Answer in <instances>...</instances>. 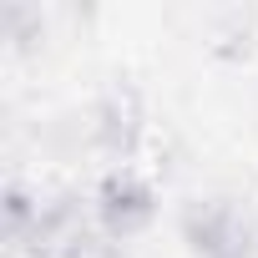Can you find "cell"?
<instances>
[{"label":"cell","instance_id":"cell-1","mask_svg":"<svg viewBox=\"0 0 258 258\" xmlns=\"http://www.w3.org/2000/svg\"><path fill=\"white\" fill-rule=\"evenodd\" d=\"M177 233L192 258H258V218L238 198H187L177 208Z\"/></svg>","mask_w":258,"mask_h":258},{"label":"cell","instance_id":"cell-3","mask_svg":"<svg viewBox=\"0 0 258 258\" xmlns=\"http://www.w3.org/2000/svg\"><path fill=\"white\" fill-rule=\"evenodd\" d=\"M137 137H142V106H137V96L126 86L106 91L96 101V111H91V142L101 152H111V157H126L137 147Z\"/></svg>","mask_w":258,"mask_h":258},{"label":"cell","instance_id":"cell-4","mask_svg":"<svg viewBox=\"0 0 258 258\" xmlns=\"http://www.w3.org/2000/svg\"><path fill=\"white\" fill-rule=\"evenodd\" d=\"M0 213H6V243L11 248H26V238L36 233V218H41V198L31 187H21V182H6Z\"/></svg>","mask_w":258,"mask_h":258},{"label":"cell","instance_id":"cell-2","mask_svg":"<svg viewBox=\"0 0 258 258\" xmlns=\"http://www.w3.org/2000/svg\"><path fill=\"white\" fill-rule=\"evenodd\" d=\"M91 213H96V228L111 238V243H126L152 228L157 218V192L142 172L132 167H111L101 182H96V198H91Z\"/></svg>","mask_w":258,"mask_h":258}]
</instances>
